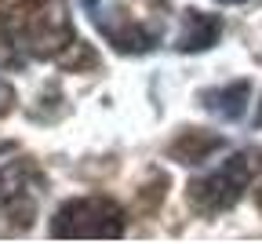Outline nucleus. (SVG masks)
<instances>
[{
    "label": "nucleus",
    "instance_id": "obj_1",
    "mask_svg": "<svg viewBox=\"0 0 262 244\" xmlns=\"http://www.w3.org/2000/svg\"><path fill=\"white\" fill-rule=\"evenodd\" d=\"M4 37L18 51L37 58H51V55H62L66 48H77L73 22L62 0H26V4H18L15 15H8L4 22Z\"/></svg>",
    "mask_w": 262,
    "mask_h": 244
},
{
    "label": "nucleus",
    "instance_id": "obj_2",
    "mask_svg": "<svg viewBox=\"0 0 262 244\" xmlns=\"http://www.w3.org/2000/svg\"><path fill=\"white\" fill-rule=\"evenodd\" d=\"M258 171V153L255 150H244V153H233V157H226L215 171H208L204 179H196L189 186V204L196 208V212H222V208H229L241 190L251 182V175Z\"/></svg>",
    "mask_w": 262,
    "mask_h": 244
},
{
    "label": "nucleus",
    "instance_id": "obj_3",
    "mask_svg": "<svg viewBox=\"0 0 262 244\" xmlns=\"http://www.w3.org/2000/svg\"><path fill=\"white\" fill-rule=\"evenodd\" d=\"M55 237H120L124 233V212L106 200V197H77L66 200L55 219H51Z\"/></svg>",
    "mask_w": 262,
    "mask_h": 244
},
{
    "label": "nucleus",
    "instance_id": "obj_4",
    "mask_svg": "<svg viewBox=\"0 0 262 244\" xmlns=\"http://www.w3.org/2000/svg\"><path fill=\"white\" fill-rule=\"evenodd\" d=\"M37 186L40 182L29 164H22V160L4 164L0 168V212L18 226H29L33 208H37Z\"/></svg>",
    "mask_w": 262,
    "mask_h": 244
},
{
    "label": "nucleus",
    "instance_id": "obj_5",
    "mask_svg": "<svg viewBox=\"0 0 262 244\" xmlns=\"http://www.w3.org/2000/svg\"><path fill=\"white\" fill-rule=\"evenodd\" d=\"M219 29L222 22L215 15H201V11H189L186 15V29L179 37V48L182 51H201V48H211L219 40Z\"/></svg>",
    "mask_w": 262,
    "mask_h": 244
},
{
    "label": "nucleus",
    "instance_id": "obj_6",
    "mask_svg": "<svg viewBox=\"0 0 262 244\" xmlns=\"http://www.w3.org/2000/svg\"><path fill=\"white\" fill-rule=\"evenodd\" d=\"M208 110L211 113H219V117H226V120H237L241 113H244V106H248V84L241 80V84H226V88H219V91H208Z\"/></svg>",
    "mask_w": 262,
    "mask_h": 244
},
{
    "label": "nucleus",
    "instance_id": "obj_7",
    "mask_svg": "<svg viewBox=\"0 0 262 244\" xmlns=\"http://www.w3.org/2000/svg\"><path fill=\"white\" fill-rule=\"evenodd\" d=\"M215 146H219V138L201 135V131H186L179 143H175V157H179V160H186V164H196V160H204Z\"/></svg>",
    "mask_w": 262,
    "mask_h": 244
},
{
    "label": "nucleus",
    "instance_id": "obj_8",
    "mask_svg": "<svg viewBox=\"0 0 262 244\" xmlns=\"http://www.w3.org/2000/svg\"><path fill=\"white\" fill-rule=\"evenodd\" d=\"M11 102H15V91H11L4 80H0V113H8V110H11Z\"/></svg>",
    "mask_w": 262,
    "mask_h": 244
},
{
    "label": "nucleus",
    "instance_id": "obj_9",
    "mask_svg": "<svg viewBox=\"0 0 262 244\" xmlns=\"http://www.w3.org/2000/svg\"><path fill=\"white\" fill-rule=\"evenodd\" d=\"M226 4H241V0H226Z\"/></svg>",
    "mask_w": 262,
    "mask_h": 244
}]
</instances>
